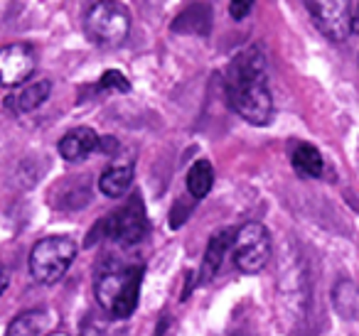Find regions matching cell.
Masks as SVG:
<instances>
[{"instance_id":"1","label":"cell","mask_w":359,"mask_h":336,"mask_svg":"<svg viewBox=\"0 0 359 336\" xmlns=\"http://www.w3.org/2000/svg\"><path fill=\"white\" fill-rule=\"evenodd\" d=\"M226 101L251 125H269L273 120V96L269 89L266 57L259 47L241 50L226 66Z\"/></svg>"},{"instance_id":"2","label":"cell","mask_w":359,"mask_h":336,"mask_svg":"<svg viewBox=\"0 0 359 336\" xmlns=\"http://www.w3.org/2000/svg\"><path fill=\"white\" fill-rule=\"evenodd\" d=\"M143 265H128L123 270H106L96 277V300L116 319H128L138 307Z\"/></svg>"},{"instance_id":"3","label":"cell","mask_w":359,"mask_h":336,"mask_svg":"<svg viewBox=\"0 0 359 336\" xmlns=\"http://www.w3.org/2000/svg\"><path fill=\"white\" fill-rule=\"evenodd\" d=\"M79 246L72 236H45L30 251V272L40 285H55L76 260Z\"/></svg>"},{"instance_id":"4","label":"cell","mask_w":359,"mask_h":336,"mask_svg":"<svg viewBox=\"0 0 359 336\" xmlns=\"http://www.w3.org/2000/svg\"><path fill=\"white\" fill-rule=\"evenodd\" d=\"M84 32L94 45L118 47L130 32V15L118 0H99L86 13Z\"/></svg>"},{"instance_id":"5","label":"cell","mask_w":359,"mask_h":336,"mask_svg":"<svg viewBox=\"0 0 359 336\" xmlns=\"http://www.w3.org/2000/svg\"><path fill=\"white\" fill-rule=\"evenodd\" d=\"M271 233L264 223L259 221H249L244 226L236 228L234 236V265L239 267L244 275H259L271 260Z\"/></svg>"},{"instance_id":"6","label":"cell","mask_w":359,"mask_h":336,"mask_svg":"<svg viewBox=\"0 0 359 336\" xmlns=\"http://www.w3.org/2000/svg\"><path fill=\"white\" fill-rule=\"evenodd\" d=\"M104 223L106 238H111V241H116L123 248L140 243L145 238V233H148V216H145V206L138 194L130 197L121 209H116L111 216H106Z\"/></svg>"},{"instance_id":"7","label":"cell","mask_w":359,"mask_h":336,"mask_svg":"<svg viewBox=\"0 0 359 336\" xmlns=\"http://www.w3.org/2000/svg\"><path fill=\"white\" fill-rule=\"evenodd\" d=\"M318 30L327 40L344 42L352 35V0H303Z\"/></svg>"},{"instance_id":"8","label":"cell","mask_w":359,"mask_h":336,"mask_svg":"<svg viewBox=\"0 0 359 336\" xmlns=\"http://www.w3.org/2000/svg\"><path fill=\"white\" fill-rule=\"evenodd\" d=\"M37 66V55L27 42H13L0 50V86L20 89Z\"/></svg>"},{"instance_id":"9","label":"cell","mask_w":359,"mask_h":336,"mask_svg":"<svg viewBox=\"0 0 359 336\" xmlns=\"http://www.w3.org/2000/svg\"><path fill=\"white\" fill-rule=\"evenodd\" d=\"M234 236H236L234 228H222L219 233H215V236L210 238V243H207V251H205V258H202L200 275H197V285H205V282H210L212 277L219 272L226 253H231Z\"/></svg>"},{"instance_id":"10","label":"cell","mask_w":359,"mask_h":336,"mask_svg":"<svg viewBox=\"0 0 359 336\" xmlns=\"http://www.w3.org/2000/svg\"><path fill=\"white\" fill-rule=\"evenodd\" d=\"M50 94H52V81L50 79L30 81V84H22L20 89H15L13 94L6 96V108L11 111L13 115L30 113V111L40 108Z\"/></svg>"},{"instance_id":"11","label":"cell","mask_w":359,"mask_h":336,"mask_svg":"<svg viewBox=\"0 0 359 336\" xmlns=\"http://www.w3.org/2000/svg\"><path fill=\"white\" fill-rule=\"evenodd\" d=\"M99 145L101 143H99L96 130L81 125V128L69 130V133L60 140V155L67 160V162H81V160L89 158Z\"/></svg>"},{"instance_id":"12","label":"cell","mask_w":359,"mask_h":336,"mask_svg":"<svg viewBox=\"0 0 359 336\" xmlns=\"http://www.w3.org/2000/svg\"><path fill=\"white\" fill-rule=\"evenodd\" d=\"M133 174H135V169L130 162L109 164L99 177L101 194L109 199H121L130 189V184H133Z\"/></svg>"},{"instance_id":"13","label":"cell","mask_w":359,"mask_h":336,"mask_svg":"<svg viewBox=\"0 0 359 336\" xmlns=\"http://www.w3.org/2000/svg\"><path fill=\"white\" fill-rule=\"evenodd\" d=\"M290 164L293 169L305 179H318L323 177L325 169V160L320 155V150L310 143H295L290 150Z\"/></svg>"},{"instance_id":"14","label":"cell","mask_w":359,"mask_h":336,"mask_svg":"<svg viewBox=\"0 0 359 336\" xmlns=\"http://www.w3.org/2000/svg\"><path fill=\"white\" fill-rule=\"evenodd\" d=\"M215 187V167L210 160H197L187 172V192L195 202L205 199Z\"/></svg>"},{"instance_id":"15","label":"cell","mask_w":359,"mask_h":336,"mask_svg":"<svg viewBox=\"0 0 359 336\" xmlns=\"http://www.w3.org/2000/svg\"><path fill=\"white\" fill-rule=\"evenodd\" d=\"M47 324H50V316L45 312H22L8 324L6 336H42L47 331Z\"/></svg>"},{"instance_id":"16","label":"cell","mask_w":359,"mask_h":336,"mask_svg":"<svg viewBox=\"0 0 359 336\" xmlns=\"http://www.w3.org/2000/svg\"><path fill=\"white\" fill-rule=\"evenodd\" d=\"M334 307L342 316H357L359 312V290L349 280L334 287Z\"/></svg>"},{"instance_id":"17","label":"cell","mask_w":359,"mask_h":336,"mask_svg":"<svg viewBox=\"0 0 359 336\" xmlns=\"http://www.w3.org/2000/svg\"><path fill=\"white\" fill-rule=\"evenodd\" d=\"M99 86L101 89H114V91H130V81L126 79L121 71H114V69H109V71H104V76H101V81H99Z\"/></svg>"},{"instance_id":"18","label":"cell","mask_w":359,"mask_h":336,"mask_svg":"<svg viewBox=\"0 0 359 336\" xmlns=\"http://www.w3.org/2000/svg\"><path fill=\"white\" fill-rule=\"evenodd\" d=\"M254 8V0H229V13L234 20H244Z\"/></svg>"},{"instance_id":"19","label":"cell","mask_w":359,"mask_h":336,"mask_svg":"<svg viewBox=\"0 0 359 336\" xmlns=\"http://www.w3.org/2000/svg\"><path fill=\"white\" fill-rule=\"evenodd\" d=\"M352 35H359V3L352 8Z\"/></svg>"},{"instance_id":"20","label":"cell","mask_w":359,"mask_h":336,"mask_svg":"<svg viewBox=\"0 0 359 336\" xmlns=\"http://www.w3.org/2000/svg\"><path fill=\"white\" fill-rule=\"evenodd\" d=\"M6 287H8V272H6V267L0 265V295L6 292Z\"/></svg>"},{"instance_id":"21","label":"cell","mask_w":359,"mask_h":336,"mask_svg":"<svg viewBox=\"0 0 359 336\" xmlns=\"http://www.w3.org/2000/svg\"><path fill=\"white\" fill-rule=\"evenodd\" d=\"M81 336H106L101 329H96V326H86L84 331H81Z\"/></svg>"},{"instance_id":"22","label":"cell","mask_w":359,"mask_h":336,"mask_svg":"<svg viewBox=\"0 0 359 336\" xmlns=\"http://www.w3.org/2000/svg\"><path fill=\"white\" fill-rule=\"evenodd\" d=\"M168 324H170V319H163V321H160L158 334H155V336H165V329H168Z\"/></svg>"},{"instance_id":"23","label":"cell","mask_w":359,"mask_h":336,"mask_svg":"<svg viewBox=\"0 0 359 336\" xmlns=\"http://www.w3.org/2000/svg\"><path fill=\"white\" fill-rule=\"evenodd\" d=\"M47 336H69V334H65V331H52V334H47Z\"/></svg>"}]
</instances>
